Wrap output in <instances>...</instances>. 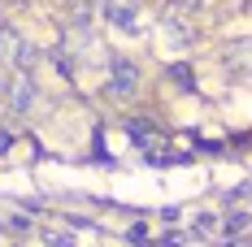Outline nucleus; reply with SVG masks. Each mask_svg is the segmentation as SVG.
I'll return each instance as SVG.
<instances>
[{"mask_svg":"<svg viewBox=\"0 0 252 247\" xmlns=\"http://www.w3.org/2000/svg\"><path fill=\"white\" fill-rule=\"evenodd\" d=\"M104 87H109V96H113V100H130L135 91H139V70H135L130 61L118 56V61L109 65V82H104Z\"/></svg>","mask_w":252,"mask_h":247,"instance_id":"f257e3e1","label":"nucleus"},{"mask_svg":"<svg viewBox=\"0 0 252 247\" xmlns=\"http://www.w3.org/2000/svg\"><path fill=\"white\" fill-rule=\"evenodd\" d=\"M104 22H113L118 30H126V35H135L139 30V22H144V13H139V0H104Z\"/></svg>","mask_w":252,"mask_h":247,"instance_id":"f03ea898","label":"nucleus"},{"mask_svg":"<svg viewBox=\"0 0 252 247\" xmlns=\"http://www.w3.org/2000/svg\"><path fill=\"white\" fill-rule=\"evenodd\" d=\"M35 96H39V91H35V78H31V74H18L13 82H9V91H4V100H9V113H18V117H22V113H31Z\"/></svg>","mask_w":252,"mask_h":247,"instance_id":"7ed1b4c3","label":"nucleus"},{"mask_svg":"<svg viewBox=\"0 0 252 247\" xmlns=\"http://www.w3.org/2000/svg\"><path fill=\"white\" fill-rule=\"evenodd\" d=\"M126 135H130L139 148L148 152V156H157V148H165V139H161V135H157L148 122H135V117H130V122H126Z\"/></svg>","mask_w":252,"mask_h":247,"instance_id":"20e7f679","label":"nucleus"},{"mask_svg":"<svg viewBox=\"0 0 252 247\" xmlns=\"http://www.w3.org/2000/svg\"><path fill=\"white\" fill-rule=\"evenodd\" d=\"M165 39H170V48H187L191 44V30L178 22V18H165Z\"/></svg>","mask_w":252,"mask_h":247,"instance_id":"39448f33","label":"nucleus"},{"mask_svg":"<svg viewBox=\"0 0 252 247\" xmlns=\"http://www.w3.org/2000/svg\"><path fill=\"white\" fill-rule=\"evenodd\" d=\"M13 61H18L26 74H31V70L39 65V48H35V44H22V39H18V48H13Z\"/></svg>","mask_w":252,"mask_h":247,"instance_id":"423d86ee","label":"nucleus"},{"mask_svg":"<svg viewBox=\"0 0 252 247\" xmlns=\"http://www.w3.org/2000/svg\"><path fill=\"white\" fill-rule=\"evenodd\" d=\"M248 225H252L248 213H230V217H226V239H239V234H248Z\"/></svg>","mask_w":252,"mask_h":247,"instance_id":"0eeeda50","label":"nucleus"},{"mask_svg":"<svg viewBox=\"0 0 252 247\" xmlns=\"http://www.w3.org/2000/svg\"><path fill=\"white\" fill-rule=\"evenodd\" d=\"M213 230H218V217H213V213H200V217H196V230H191V239H204V234H213Z\"/></svg>","mask_w":252,"mask_h":247,"instance_id":"6e6552de","label":"nucleus"},{"mask_svg":"<svg viewBox=\"0 0 252 247\" xmlns=\"http://www.w3.org/2000/svg\"><path fill=\"white\" fill-rule=\"evenodd\" d=\"M170 82H178V91H191V70L187 65H170Z\"/></svg>","mask_w":252,"mask_h":247,"instance_id":"1a4fd4ad","label":"nucleus"},{"mask_svg":"<svg viewBox=\"0 0 252 247\" xmlns=\"http://www.w3.org/2000/svg\"><path fill=\"white\" fill-rule=\"evenodd\" d=\"M13 48H18V35H13V30H0V56L13 61Z\"/></svg>","mask_w":252,"mask_h":247,"instance_id":"9d476101","label":"nucleus"},{"mask_svg":"<svg viewBox=\"0 0 252 247\" xmlns=\"http://www.w3.org/2000/svg\"><path fill=\"white\" fill-rule=\"evenodd\" d=\"M9 143H13V135H9V130H0V152H9Z\"/></svg>","mask_w":252,"mask_h":247,"instance_id":"9b49d317","label":"nucleus"},{"mask_svg":"<svg viewBox=\"0 0 252 247\" xmlns=\"http://www.w3.org/2000/svg\"><path fill=\"white\" fill-rule=\"evenodd\" d=\"M178 4H183V9H200L204 0H178Z\"/></svg>","mask_w":252,"mask_h":247,"instance_id":"f8f14e48","label":"nucleus"}]
</instances>
